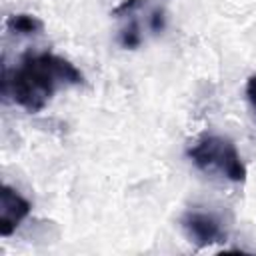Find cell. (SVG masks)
Returning <instances> with one entry per match:
<instances>
[{
  "mask_svg": "<svg viewBox=\"0 0 256 256\" xmlns=\"http://www.w3.org/2000/svg\"><path fill=\"white\" fill-rule=\"evenodd\" d=\"M84 74L64 56L54 52H28L18 66L4 68L2 94L26 112H40L58 90L80 86Z\"/></svg>",
  "mask_w": 256,
  "mask_h": 256,
  "instance_id": "6da1fadb",
  "label": "cell"
},
{
  "mask_svg": "<svg viewBox=\"0 0 256 256\" xmlns=\"http://www.w3.org/2000/svg\"><path fill=\"white\" fill-rule=\"evenodd\" d=\"M118 42L124 48H138L148 36L158 34L166 26L164 0H126L116 10Z\"/></svg>",
  "mask_w": 256,
  "mask_h": 256,
  "instance_id": "7a4b0ae2",
  "label": "cell"
},
{
  "mask_svg": "<svg viewBox=\"0 0 256 256\" xmlns=\"http://www.w3.org/2000/svg\"><path fill=\"white\" fill-rule=\"evenodd\" d=\"M186 156L202 172L220 174L230 182L246 180V166L240 158L236 144L220 134H202L186 150Z\"/></svg>",
  "mask_w": 256,
  "mask_h": 256,
  "instance_id": "3957f363",
  "label": "cell"
},
{
  "mask_svg": "<svg viewBox=\"0 0 256 256\" xmlns=\"http://www.w3.org/2000/svg\"><path fill=\"white\" fill-rule=\"evenodd\" d=\"M180 226H182L186 238L192 244H196L198 248L220 244V242H226V238H228L224 222L214 212H206V210H198V208L186 210L180 218Z\"/></svg>",
  "mask_w": 256,
  "mask_h": 256,
  "instance_id": "277c9868",
  "label": "cell"
},
{
  "mask_svg": "<svg viewBox=\"0 0 256 256\" xmlns=\"http://www.w3.org/2000/svg\"><path fill=\"white\" fill-rule=\"evenodd\" d=\"M30 202L8 184H2L0 188V234L10 236L20 222L30 214Z\"/></svg>",
  "mask_w": 256,
  "mask_h": 256,
  "instance_id": "5b68a950",
  "label": "cell"
},
{
  "mask_svg": "<svg viewBox=\"0 0 256 256\" xmlns=\"http://www.w3.org/2000/svg\"><path fill=\"white\" fill-rule=\"evenodd\" d=\"M6 26L10 32H16V34H34L42 28V22L30 14H12L6 20Z\"/></svg>",
  "mask_w": 256,
  "mask_h": 256,
  "instance_id": "8992f818",
  "label": "cell"
},
{
  "mask_svg": "<svg viewBox=\"0 0 256 256\" xmlns=\"http://www.w3.org/2000/svg\"><path fill=\"white\" fill-rule=\"evenodd\" d=\"M246 100H248L250 110H252V114L256 118V74H252L248 78V82H246Z\"/></svg>",
  "mask_w": 256,
  "mask_h": 256,
  "instance_id": "52a82bcc",
  "label": "cell"
}]
</instances>
